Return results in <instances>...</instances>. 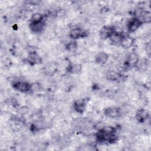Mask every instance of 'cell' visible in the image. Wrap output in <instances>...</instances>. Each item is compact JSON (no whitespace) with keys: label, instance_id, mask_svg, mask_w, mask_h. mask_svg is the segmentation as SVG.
<instances>
[{"label":"cell","instance_id":"1","mask_svg":"<svg viewBox=\"0 0 151 151\" xmlns=\"http://www.w3.org/2000/svg\"><path fill=\"white\" fill-rule=\"evenodd\" d=\"M44 73L48 76H53L57 72L58 65L55 62L48 63L44 68Z\"/></svg>","mask_w":151,"mask_h":151},{"label":"cell","instance_id":"2","mask_svg":"<svg viewBox=\"0 0 151 151\" xmlns=\"http://www.w3.org/2000/svg\"><path fill=\"white\" fill-rule=\"evenodd\" d=\"M114 33V28L108 26L103 27L101 28L99 32V36L101 39L106 40L112 35Z\"/></svg>","mask_w":151,"mask_h":151},{"label":"cell","instance_id":"3","mask_svg":"<svg viewBox=\"0 0 151 151\" xmlns=\"http://www.w3.org/2000/svg\"><path fill=\"white\" fill-rule=\"evenodd\" d=\"M86 104L85 100L82 99H77L74 104L75 111L78 113H83L86 109Z\"/></svg>","mask_w":151,"mask_h":151},{"label":"cell","instance_id":"4","mask_svg":"<svg viewBox=\"0 0 151 151\" xmlns=\"http://www.w3.org/2000/svg\"><path fill=\"white\" fill-rule=\"evenodd\" d=\"M105 114L110 118H116L120 115V110L115 107H109L104 110Z\"/></svg>","mask_w":151,"mask_h":151},{"label":"cell","instance_id":"5","mask_svg":"<svg viewBox=\"0 0 151 151\" xmlns=\"http://www.w3.org/2000/svg\"><path fill=\"white\" fill-rule=\"evenodd\" d=\"M14 87L18 90L19 91H21L22 93H25L31 90V86L29 85L28 83L23 82V81H18L14 83Z\"/></svg>","mask_w":151,"mask_h":151},{"label":"cell","instance_id":"6","mask_svg":"<svg viewBox=\"0 0 151 151\" xmlns=\"http://www.w3.org/2000/svg\"><path fill=\"white\" fill-rule=\"evenodd\" d=\"M109 59L108 54L105 52H99L95 55V61L98 64H104Z\"/></svg>","mask_w":151,"mask_h":151},{"label":"cell","instance_id":"7","mask_svg":"<svg viewBox=\"0 0 151 151\" xmlns=\"http://www.w3.org/2000/svg\"><path fill=\"white\" fill-rule=\"evenodd\" d=\"M142 22L139 19H133L127 23V28L131 32L136 31L141 25Z\"/></svg>","mask_w":151,"mask_h":151},{"label":"cell","instance_id":"8","mask_svg":"<svg viewBox=\"0 0 151 151\" xmlns=\"http://www.w3.org/2000/svg\"><path fill=\"white\" fill-rule=\"evenodd\" d=\"M84 32L82 31L81 29L80 28H74L70 30L69 35L71 38L73 39H77L81 37H83Z\"/></svg>","mask_w":151,"mask_h":151},{"label":"cell","instance_id":"9","mask_svg":"<svg viewBox=\"0 0 151 151\" xmlns=\"http://www.w3.org/2000/svg\"><path fill=\"white\" fill-rule=\"evenodd\" d=\"M82 69H83V66L78 63L70 64V65L67 68V70L71 73L74 74H77L80 73L82 71Z\"/></svg>","mask_w":151,"mask_h":151},{"label":"cell","instance_id":"10","mask_svg":"<svg viewBox=\"0 0 151 151\" xmlns=\"http://www.w3.org/2000/svg\"><path fill=\"white\" fill-rule=\"evenodd\" d=\"M120 43L124 48H130L133 44V39L130 37H122Z\"/></svg>","mask_w":151,"mask_h":151},{"label":"cell","instance_id":"11","mask_svg":"<svg viewBox=\"0 0 151 151\" xmlns=\"http://www.w3.org/2000/svg\"><path fill=\"white\" fill-rule=\"evenodd\" d=\"M106 79L110 81H113L118 80L119 74L118 73L114 70H109L106 74Z\"/></svg>","mask_w":151,"mask_h":151},{"label":"cell","instance_id":"12","mask_svg":"<svg viewBox=\"0 0 151 151\" xmlns=\"http://www.w3.org/2000/svg\"><path fill=\"white\" fill-rule=\"evenodd\" d=\"M127 61H128V64H129L130 66H133V65H136L138 61L137 55L134 53L131 54L128 57Z\"/></svg>","mask_w":151,"mask_h":151},{"label":"cell","instance_id":"13","mask_svg":"<svg viewBox=\"0 0 151 151\" xmlns=\"http://www.w3.org/2000/svg\"><path fill=\"white\" fill-rule=\"evenodd\" d=\"M123 37H122L120 33H117L114 32L113 34L110 37V40L113 43H118L121 41V40Z\"/></svg>","mask_w":151,"mask_h":151},{"label":"cell","instance_id":"14","mask_svg":"<svg viewBox=\"0 0 151 151\" xmlns=\"http://www.w3.org/2000/svg\"><path fill=\"white\" fill-rule=\"evenodd\" d=\"M43 17L40 13H35L31 16V23H38L42 21Z\"/></svg>","mask_w":151,"mask_h":151},{"label":"cell","instance_id":"15","mask_svg":"<svg viewBox=\"0 0 151 151\" xmlns=\"http://www.w3.org/2000/svg\"><path fill=\"white\" fill-rule=\"evenodd\" d=\"M77 46L78 45L77 44V43L76 42L74 41H71L69 42L67 45H66V48L71 51V52H74L75 51L77 50Z\"/></svg>","mask_w":151,"mask_h":151}]
</instances>
